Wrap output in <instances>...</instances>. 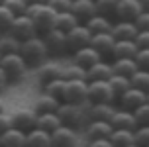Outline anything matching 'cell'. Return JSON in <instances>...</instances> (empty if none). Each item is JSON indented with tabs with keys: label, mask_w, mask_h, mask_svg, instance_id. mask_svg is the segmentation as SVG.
I'll use <instances>...</instances> for the list:
<instances>
[{
	"label": "cell",
	"mask_w": 149,
	"mask_h": 147,
	"mask_svg": "<svg viewBox=\"0 0 149 147\" xmlns=\"http://www.w3.org/2000/svg\"><path fill=\"white\" fill-rule=\"evenodd\" d=\"M10 127H12V118H10V114L0 112V133H4Z\"/></svg>",
	"instance_id": "cell-46"
},
{
	"label": "cell",
	"mask_w": 149,
	"mask_h": 147,
	"mask_svg": "<svg viewBox=\"0 0 149 147\" xmlns=\"http://www.w3.org/2000/svg\"><path fill=\"white\" fill-rule=\"evenodd\" d=\"M8 33L14 36L16 39H20V41L30 39V37H33V36H39L37 29H36L33 20H31L28 14L14 16V20H12V24H10V28H8Z\"/></svg>",
	"instance_id": "cell-5"
},
{
	"label": "cell",
	"mask_w": 149,
	"mask_h": 147,
	"mask_svg": "<svg viewBox=\"0 0 149 147\" xmlns=\"http://www.w3.org/2000/svg\"><path fill=\"white\" fill-rule=\"evenodd\" d=\"M134 24H135V28H137V29H149V12H147V10H143L141 14L134 20Z\"/></svg>",
	"instance_id": "cell-45"
},
{
	"label": "cell",
	"mask_w": 149,
	"mask_h": 147,
	"mask_svg": "<svg viewBox=\"0 0 149 147\" xmlns=\"http://www.w3.org/2000/svg\"><path fill=\"white\" fill-rule=\"evenodd\" d=\"M12 20H14V14H12L6 6H2V4H0V33L8 31V28H10Z\"/></svg>",
	"instance_id": "cell-41"
},
{
	"label": "cell",
	"mask_w": 149,
	"mask_h": 147,
	"mask_svg": "<svg viewBox=\"0 0 149 147\" xmlns=\"http://www.w3.org/2000/svg\"><path fill=\"white\" fill-rule=\"evenodd\" d=\"M88 104H73V102H61L59 108H57V116H59L61 124L67 125V127H73V130H79V127H84L86 122H88V114H86V108Z\"/></svg>",
	"instance_id": "cell-1"
},
{
	"label": "cell",
	"mask_w": 149,
	"mask_h": 147,
	"mask_svg": "<svg viewBox=\"0 0 149 147\" xmlns=\"http://www.w3.org/2000/svg\"><path fill=\"white\" fill-rule=\"evenodd\" d=\"M59 104H61L59 98H53V96L41 92V94L37 96V100L33 102V110L37 114H49V112H57Z\"/></svg>",
	"instance_id": "cell-26"
},
{
	"label": "cell",
	"mask_w": 149,
	"mask_h": 147,
	"mask_svg": "<svg viewBox=\"0 0 149 147\" xmlns=\"http://www.w3.org/2000/svg\"><path fill=\"white\" fill-rule=\"evenodd\" d=\"M134 41L137 45V49H149V29H139Z\"/></svg>",
	"instance_id": "cell-43"
},
{
	"label": "cell",
	"mask_w": 149,
	"mask_h": 147,
	"mask_svg": "<svg viewBox=\"0 0 149 147\" xmlns=\"http://www.w3.org/2000/svg\"><path fill=\"white\" fill-rule=\"evenodd\" d=\"M116 100H118L122 110L134 112L137 106H141V104L147 102V92H143V90H139V88H135V86H130L126 92H122Z\"/></svg>",
	"instance_id": "cell-10"
},
{
	"label": "cell",
	"mask_w": 149,
	"mask_h": 147,
	"mask_svg": "<svg viewBox=\"0 0 149 147\" xmlns=\"http://www.w3.org/2000/svg\"><path fill=\"white\" fill-rule=\"evenodd\" d=\"M77 24H81L79 20H77V16L71 12V10H67V12H57V18H55V28L61 29V31H65L67 33L71 28H74Z\"/></svg>",
	"instance_id": "cell-30"
},
{
	"label": "cell",
	"mask_w": 149,
	"mask_h": 147,
	"mask_svg": "<svg viewBox=\"0 0 149 147\" xmlns=\"http://www.w3.org/2000/svg\"><path fill=\"white\" fill-rule=\"evenodd\" d=\"M112 20L110 18H106V16L102 14H94L92 18H88L86 22H84V26L90 29V33L94 36V33H104V31H112Z\"/></svg>",
	"instance_id": "cell-27"
},
{
	"label": "cell",
	"mask_w": 149,
	"mask_h": 147,
	"mask_svg": "<svg viewBox=\"0 0 149 147\" xmlns=\"http://www.w3.org/2000/svg\"><path fill=\"white\" fill-rule=\"evenodd\" d=\"M114 132L110 122L106 120H88L86 125H84V133H86V139H104V137H110V133Z\"/></svg>",
	"instance_id": "cell-13"
},
{
	"label": "cell",
	"mask_w": 149,
	"mask_h": 147,
	"mask_svg": "<svg viewBox=\"0 0 149 147\" xmlns=\"http://www.w3.org/2000/svg\"><path fill=\"white\" fill-rule=\"evenodd\" d=\"M88 147H114V145H112L110 137H104V139H92V141H88Z\"/></svg>",
	"instance_id": "cell-47"
},
{
	"label": "cell",
	"mask_w": 149,
	"mask_h": 147,
	"mask_svg": "<svg viewBox=\"0 0 149 147\" xmlns=\"http://www.w3.org/2000/svg\"><path fill=\"white\" fill-rule=\"evenodd\" d=\"M47 4L55 10V12H67L73 6V0H47Z\"/></svg>",
	"instance_id": "cell-44"
},
{
	"label": "cell",
	"mask_w": 149,
	"mask_h": 147,
	"mask_svg": "<svg viewBox=\"0 0 149 147\" xmlns=\"http://www.w3.org/2000/svg\"><path fill=\"white\" fill-rule=\"evenodd\" d=\"M26 147H51V133L33 127L26 133Z\"/></svg>",
	"instance_id": "cell-23"
},
{
	"label": "cell",
	"mask_w": 149,
	"mask_h": 147,
	"mask_svg": "<svg viewBox=\"0 0 149 147\" xmlns=\"http://www.w3.org/2000/svg\"><path fill=\"white\" fill-rule=\"evenodd\" d=\"M45 45H47V51L49 55H65L69 53V45H67V33L61 31L57 28H51L49 31L41 33Z\"/></svg>",
	"instance_id": "cell-6"
},
{
	"label": "cell",
	"mask_w": 149,
	"mask_h": 147,
	"mask_svg": "<svg viewBox=\"0 0 149 147\" xmlns=\"http://www.w3.org/2000/svg\"><path fill=\"white\" fill-rule=\"evenodd\" d=\"M130 82H132V86L139 88L143 92H149V71L147 69H137L130 77Z\"/></svg>",
	"instance_id": "cell-35"
},
{
	"label": "cell",
	"mask_w": 149,
	"mask_h": 147,
	"mask_svg": "<svg viewBox=\"0 0 149 147\" xmlns=\"http://www.w3.org/2000/svg\"><path fill=\"white\" fill-rule=\"evenodd\" d=\"M0 59H2V53H0Z\"/></svg>",
	"instance_id": "cell-55"
},
{
	"label": "cell",
	"mask_w": 149,
	"mask_h": 147,
	"mask_svg": "<svg viewBox=\"0 0 149 147\" xmlns=\"http://www.w3.org/2000/svg\"><path fill=\"white\" fill-rule=\"evenodd\" d=\"M8 145V147H26V132L10 127L4 133H0V147Z\"/></svg>",
	"instance_id": "cell-25"
},
{
	"label": "cell",
	"mask_w": 149,
	"mask_h": 147,
	"mask_svg": "<svg viewBox=\"0 0 149 147\" xmlns=\"http://www.w3.org/2000/svg\"><path fill=\"white\" fill-rule=\"evenodd\" d=\"M96 6V14H102L106 18H116V8H118V0H94Z\"/></svg>",
	"instance_id": "cell-36"
},
{
	"label": "cell",
	"mask_w": 149,
	"mask_h": 147,
	"mask_svg": "<svg viewBox=\"0 0 149 147\" xmlns=\"http://www.w3.org/2000/svg\"><path fill=\"white\" fill-rule=\"evenodd\" d=\"M114 71H112V65L106 61V59H100L98 63H94L92 67L86 69V81H108Z\"/></svg>",
	"instance_id": "cell-19"
},
{
	"label": "cell",
	"mask_w": 149,
	"mask_h": 147,
	"mask_svg": "<svg viewBox=\"0 0 149 147\" xmlns=\"http://www.w3.org/2000/svg\"><path fill=\"white\" fill-rule=\"evenodd\" d=\"M110 124H112L114 130H132V132H134L135 127H137L134 112L122 110V108H116V112H114L112 118H110Z\"/></svg>",
	"instance_id": "cell-18"
},
{
	"label": "cell",
	"mask_w": 149,
	"mask_h": 147,
	"mask_svg": "<svg viewBox=\"0 0 149 147\" xmlns=\"http://www.w3.org/2000/svg\"><path fill=\"white\" fill-rule=\"evenodd\" d=\"M139 29L135 28L134 22H127V20H118V22L112 24V36L116 39H135Z\"/></svg>",
	"instance_id": "cell-22"
},
{
	"label": "cell",
	"mask_w": 149,
	"mask_h": 147,
	"mask_svg": "<svg viewBox=\"0 0 149 147\" xmlns=\"http://www.w3.org/2000/svg\"><path fill=\"white\" fill-rule=\"evenodd\" d=\"M0 4H4V0H0Z\"/></svg>",
	"instance_id": "cell-54"
},
{
	"label": "cell",
	"mask_w": 149,
	"mask_h": 147,
	"mask_svg": "<svg viewBox=\"0 0 149 147\" xmlns=\"http://www.w3.org/2000/svg\"><path fill=\"white\" fill-rule=\"evenodd\" d=\"M114 112H116V106L108 102H94V104H88V108H86L88 120H106V122H110Z\"/></svg>",
	"instance_id": "cell-21"
},
{
	"label": "cell",
	"mask_w": 149,
	"mask_h": 147,
	"mask_svg": "<svg viewBox=\"0 0 149 147\" xmlns=\"http://www.w3.org/2000/svg\"><path fill=\"white\" fill-rule=\"evenodd\" d=\"M134 59H135V63H137L139 69H147L149 71V49H137Z\"/></svg>",
	"instance_id": "cell-42"
},
{
	"label": "cell",
	"mask_w": 149,
	"mask_h": 147,
	"mask_svg": "<svg viewBox=\"0 0 149 147\" xmlns=\"http://www.w3.org/2000/svg\"><path fill=\"white\" fill-rule=\"evenodd\" d=\"M20 45H22V41L16 39L14 36H10L8 31L0 33V53L2 55L4 53H20Z\"/></svg>",
	"instance_id": "cell-31"
},
{
	"label": "cell",
	"mask_w": 149,
	"mask_h": 147,
	"mask_svg": "<svg viewBox=\"0 0 149 147\" xmlns=\"http://www.w3.org/2000/svg\"><path fill=\"white\" fill-rule=\"evenodd\" d=\"M139 2H141V8H143V10H147V12H149V0H139Z\"/></svg>",
	"instance_id": "cell-50"
},
{
	"label": "cell",
	"mask_w": 149,
	"mask_h": 147,
	"mask_svg": "<svg viewBox=\"0 0 149 147\" xmlns=\"http://www.w3.org/2000/svg\"><path fill=\"white\" fill-rule=\"evenodd\" d=\"M135 53H137V45H135L134 39H116V45H114V51H112V59H134Z\"/></svg>",
	"instance_id": "cell-24"
},
{
	"label": "cell",
	"mask_w": 149,
	"mask_h": 147,
	"mask_svg": "<svg viewBox=\"0 0 149 147\" xmlns=\"http://www.w3.org/2000/svg\"><path fill=\"white\" fill-rule=\"evenodd\" d=\"M114 45H116V37L112 36V31H104V33H94L92 39H90V47H94L100 57H112V51H114Z\"/></svg>",
	"instance_id": "cell-14"
},
{
	"label": "cell",
	"mask_w": 149,
	"mask_h": 147,
	"mask_svg": "<svg viewBox=\"0 0 149 147\" xmlns=\"http://www.w3.org/2000/svg\"><path fill=\"white\" fill-rule=\"evenodd\" d=\"M108 82H110L112 90H114V94H116V98H118L122 92H126L127 88L132 86V82H130V79L127 77H122V75H112L110 79H108Z\"/></svg>",
	"instance_id": "cell-37"
},
{
	"label": "cell",
	"mask_w": 149,
	"mask_h": 147,
	"mask_svg": "<svg viewBox=\"0 0 149 147\" xmlns=\"http://www.w3.org/2000/svg\"><path fill=\"white\" fill-rule=\"evenodd\" d=\"M12 118V127L16 130H22V132H30L37 125V112L33 108H22V110H16L14 114H10Z\"/></svg>",
	"instance_id": "cell-11"
},
{
	"label": "cell",
	"mask_w": 149,
	"mask_h": 147,
	"mask_svg": "<svg viewBox=\"0 0 149 147\" xmlns=\"http://www.w3.org/2000/svg\"><path fill=\"white\" fill-rule=\"evenodd\" d=\"M112 65V71L116 75H122V77H132V75L139 69L137 63H135V59H127V57H122V59H114L110 63Z\"/></svg>",
	"instance_id": "cell-28"
},
{
	"label": "cell",
	"mask_w": 149,
	"mask_h": 147,
	"mask_svg": "<svg viewBox=\"0 0 149 147\" xmlns=\"http://www.w3.org/2000/svg\"><path fill=\"white\" fill-rule=\"evenodd\" d=\"M79 145V133L73 127L59 125L51 132V147H77Z\"/></svg>",
	"instance_id": "cell-12"
},
{
	"label": "cell",
	"mask_w": 149,
	"mask_h": 147,
	"mask_svg": "<svg viewBox=\"0 0 149 147\" xmlns=\"http://www.w3.org/2000/svg\"><path fill=\"white\" fill-rule=\"evenodd\" d=\"M55 79H63V65L55 63V61H43L37 67V81L41 84H47Z\"/></svg>",
	"instance_id": "cell-16"
},
{
	"label": "cell",
	"mask_w": 149,
	"mask_h": 147,
	"mask_svg": "<svg viewBox=\"0 0 149 147\" xmlns=\"http://www.w3.org/2000/svg\"><path fill=\"white\" fill-rule=\"evenodd\" d=\"M90 39H92L90 29L86 28L84 24H77L74 28H71V29L67 31V45H69V51L74 53L77 49L90 45Z\"/></svg>",
	"instance_id": "cell-9"
},
{
	"label": "cell",
	"mask_w": 149,
	"mask_h": 147,
	"mask_svg": "<svg viewBox=\"0 0 149 147\" xmlns=\"http://www.w3.org/2000/svg\"><path fill=\"white\" fill-rule=\"evenodd\" d=\"M141 12H143V8H141V2H139V0H118L116 20H127V22H134Z\"/></svg>",
	"instance_id": "cell-15"
},
{
	"label": "cell",
	"mask_w": 149,
	"mask_h": 147,
	"mask_svg": "<svg viewBox=\"0 0 149 147\" xmlns=\"http://www.w3.org/2000/svg\"><path fill=\"white\" fill-rule=\"evenodd\" d=\"M126 147H139V145H135V143H132V145H126Z\"/></svg>",
	"instance_id": "cell-52"
},
{
	"label": "cell",
	"mask_w": 149,
	"mask_h": 147,
	"mask_svg": "<svg viewBox=\"0 0 149 147\" xmlns=\"http://www.w3.org/2000/svg\"><path fill=\"white\" fill-rule=\"evenodd\" d=\"M26 14L30 16L33 24H36L37 33L41 36L45 31H49L51 28H55V18H57V12L53 10L47 2L45 4H30Z\"/></svg>",
	"instance_id": "cell-3"
},
{
	"label": "cell",
	"mask_w": 149,
	"mask_h": 147,
	"mask_svg": "<svg viewBox=\"0 0 149 147\" xmlns=\"http://www.w3.org/2000/svg\"><path fill=\"white\" fill-rule=\"evenodd\" d=\"M0 112H4V102L0 100Z\"/></svg>",
	"instance_id": "cell-51"
},
{
	"label": "cell",
	"mask_w": 149,
	"mask_h": 147,
	"mask_svg": "<svg viewBox=\"0 0 149 147\" xmlns=\"http://www.w3.org/2000/svg\"><path fill=\"white\" fill-rule=\"evenodd\" d=\"M134 118L137 122V125H149V102L137 106L134 110Z\"/></svg>",
	"instance_id": "cell-39"
},
{
	"label": "cell",
	"mask_w": 149,
	"mask_h": 147,
	"mask_svg": "<svg viewBox=\"0 0 149 147\" xmlns=\"http://www.w3.org/2000/svg\"><path fill=\"white\" fill-rule=\"evenodd\" d=\"M88 102H108L114 104L116 102V94L112 90L108 81H90L88 82Z\"/></svg>",
	"instance_id": "cell-7"
},
{
	"label": "cell",
	"mask_w": 149,
	"mask_h": 147,
	"mask_svg": "<svg viewBox=\"0 0 149 147\" xmlns=\"http://www.w3.org/2000/svg\"><path fill=\"white\" fill-rule=\"evenodd\" d=\"M63 79L65 81H86V69L79 67L77 63L63 65Z\"/></svg>",
	"instance_id": "cell-33"
},
{
	"label": "cell",
	"mask_w": 149,
	"mask_h": 147,
	"mask_svg": "<svg viewBox=\"0 0 149 147\" xmlns=\"http://www.w3.org/2000/svg\"><path fill=\"white\" fill-rule=\"evenodd\" d=\"M134 143L139 147L149 145V125H137L134 130Z\"/></svg>",
	"instance_id": "cell-38"
},
{
	"label": "cell",
	"mask_w": 149,
	"mask_h": 147,
	"mask_svg": "<svg viewBox=\"0 0 149 147\" xmlns=\"http://www.w3.org/2000/svg\"><path fill=\"white\" fill-rule=\"evenodd\" d=\"M65 84H67V81H65V79H55V81L43 84V92H45V94H49V96H53V98H59L61 102H63Z\"/></svg>",
	"instance_id": "cell-34"
},
{
	"label": "cell",
	"mask_w": 149,
	"mask_h": 147,
	"mask_svg": "<svg viewBox=\"0 0 149 147\" xmlns=\"http://www.w3.org/2000/svg\"><path fill=\"white\" fill-rule=\"evenodd\" d=\"M47 0H26V4L30 6V4H45Z\"/></svg>",
	"instance_id": "cell-49"
},
{
	"label": "cell",
	"mask_w": 149,
	"mask_h": 147,
	"mask_svg": "<svg viewBox=\"0 0 149 147\" xmlns=\"http://www.w3.org/2000/svg\"><path fill=\"white\" fill-rule=\"evenodd\" d=\"M2 6H6L14 16L26 14V10H28V4H26V0H4V4H2Z\"/></svg>",
	"instance_id": "cell-40"
},
{
	"label": "cell",
	"mask_w": 149,
	"mask_h": 147,
	"mask_svg": "<svg viewBox=\"0 0 149 147\" xmlns=\"http://www.w3.org/2000/svg\"><path fill=\"white\" fill-rule=\"evenodd\" d=\"M147 147H149V145H147Z\"/></svg>",
	"instance_id": "cell-57"
},
{
	"label": "cell",
	"mask_w": 149,
	"mask_h": 147,
	"mask_svg": "<svg viewBox=\"0 0 149 147\" xmlns=\"http://www.w3.org/2000/svg\"><path fill=\"white\" fill-rule=\"evenodd\" d=\"M147 102H149V92H147Z\"/></svg>",
	"instance_id": "cell-53"
},
{
	"label": "cell",
	"mask_w": 149,
	"mask_h": 147,
	"mask_svg": "<svg viewBox=\"0 0 149 147\" xmlns=\"http://www.w3.org/2000/svg\"><path fill=\"white\" fill-rule=\"evenodd\" d=\"M63 102L86 104L88 102V81H67Z\"/></svg>",
	"instance_id": "cell-8"
},
{
	"label": "cell",
	"mask_w": 149,
	"mask_h": 147,
	"mask_svg": "<svg viewBox=\"0 0 149 147\" xmlns=\"http://www.w3.org/2000/svg\"><path fill=\"white\" fill-rule=\"evenodd\" d=\"M71 12L77 16V20L81 24H84L88 18L96 14V6H94V0H73V6Z\"/></svg>",
	"instance_id": "cell-20"
},
{
	"label": "cell",
	"mask_w": 149,
	"mask_h": 147,
	"mask_svg": "<svg viewBox=\"0 0 149 147\" xmlns=\"http://www.w3.org/2000/svg\"><path fill=\"white\" fill-rule=\"evenodd\" d=\"M61 124L59 116H57V112H49V114H37V125L36 127H39V130H43V132H55Z\"/></svg>",
	"instance_id": "cell-29"
},
{
	"label": "cell",
	"mask_w": 149,
	"mask_h": 147,
	"mask_svg": "<svg viewBox=\"0 0 149 147\" xmlns=\"http://www.w3.org/2000/svg\"><path fill=\"white\" fill-rule=\"evenodd\" d=\"M110 141L114 147H126L134 143V132L132 130H114L110 133Z\"/></svg>",
	"instance_id": "cell-32"
},
{
	"label": "cell",
	"mask_w": 149,
	"mask_h": 147,
	"mask_svg": "<svg viewBox=\"0 0 149 147\" xmlns=\"http://www.w3.org/2000/svg\"><path fill=\"white\" fill-rule=\"evenodd\" d=\"M100 59H102V57H100V53H98L94 47H90V45L81 47V49H77V51L73 53V63H77V65L82 67V69L92 67L94 63H98Z\"/></svg>",
	"instance_id": "cell-17"
},
{
	"label": "cell",
	"mask_w": 149,
	"mask_h": 147,
	"mask_svg": "<svg viewBox=\"0 0 149 147\" xmlns=\"http://www.w3.org/2000/svg\"><path fill=\"white\" fill-rule=\"evenodd\" d=\"M2 147H8V145H2Z\"/></svg>",
	"instance_id": "cell-56"
},
{
	"label": "cell",
	"mask_w": 149,
	"mask_h": 147,
	"mask_svg": "<svg viewBox=\"0 0 149 147\" xmlns=\"http://www.w3.org/2000/svg\"><path fill=\"white\" fill-rule=\"evenodd\" d=\"M6 86H8V77H6V73H4V69L0 67V90H4Z\"/></svg>",
	"instance_id": "cell-48"
},
{
	"label": "cell",
	"mask_w": 149,
	"mask_h": 147,
	"mask_svg": "<svg viewBox=\"0 0 149 147\" xmlns=\"http://www.w3.org/2000/svg\"><path fill=\"white\" fill-rule=\"evenodd\" d=\"M0 67L4 69L8 82H20L28 73V65L20 53H4L0 59Z\"/></svg>",
	"instance_id": "cell-4"
},
{
	"label": "cell",
	"mask_w": 149,
	"mask_h": 147,
	"mask_svg": "<svg viewBox=\"0 0 149 147\" xmlns=\"http://www.w3.org/2000/svg\"><path fill=\"white\" fill-rule=\"evenodd\" d=\"M20 55L26 61L28 67H39L43 61H47L49 51H47V45H45L43 37L41 36H33L30 39H24L20 45Z\"/></svg>",
	"instance_id": "cell-2"
}]
</instances>
